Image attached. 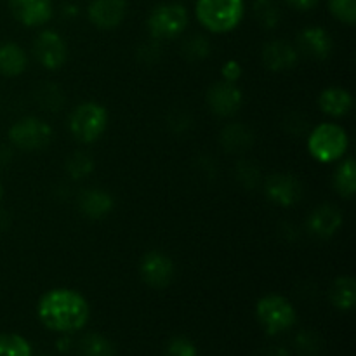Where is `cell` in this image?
<instances>
[{"instance_id": "obj_1", "label": "cell", "mask_w": 356, "mask_h": 356, "mask_svg": "<svg viewBox=\"0 0 356 356\" xmlns=\"http://www.w3.org/2000/svg\"><path fill=\"white\" fill-rule=\"evenodd\" d=\"M37 315L49 330L73 334L89 322L90 308L87 299L72 289H52L37 305Z\"/></svg>"}, {"instance_id": "obj_2", "label": "cell", "mask_w": 356, "mask_h": 356, "mask_svg": "<svg viewBox=\"0 0 356 356\" xmlns=\"http://www.w3.org/2000/svg\"><path fill=\"white\" fill-rule=\"evenodd\" d=\"M243 9V0H197L195 14L205 30L228 33L240 24Z\"/></svg>"}, {"instance_id": "obj_3", "label": "cell", "mask_w": 356, "mask_h": 356, "mask_svg": "<svg viewBox=\"0 0 356 356\" xmlns=\"http://www.w3.org/2000/svg\"><path fill=\"white\" fill-rule=\"evenodd\" d=\"M348 146H350L348 132L332 122H323L309 132L308 152L320 163H332L341 160L348 152Z\"/></svg>"}, {"instance_id": "obj_4", "label": "cell", "mask_w": 356, "mask_h": 356, "mask_svg": "<svg viewBox=\"0 0 356 356\" xmlns=\"http://www.w3.org/2000/svg\"><path fill=\"white\" fill-rule=\"evenodd\" d=\"M70 132L80 143L97 141L108 127V110L96 101L79 104L70 115Z\"/></svg>"}, {"instance_id": "obj_5", "label": "cell", "mask_w": 356, "mask_h": 356, "mask_svg": "<svg viewBox=\"0 0 356 356\" xmlns=\"http://www.w3.org/2000/svg\"><path fill=\"white\" fill-rule=\"evenodd\" d=\"M256 316L268 336H278L292 329L298 320L294 306L289 299L278 294H268L261 298L256 305Z\"/></svg>"}, {"instance_id": "obj_6", "label": "cell", "mask_w": 356, "mask_h": 356, "mask_svg": "<svg viewBox=\"0 0 356 356\" xmlns=\"http://www.w3.org/2000/svg\"><path fill=\"white\" fill-rule=\"evenodd\" d=\"M188 10L183 3H160L149 13L146 26L153 40H172L188 26Z\"/></svg>"}, {"instance_id": "obj_7", "label": "cell", "mask_w": 356, "mask_h": 356, "mask_svg": "<svg viewBox=\"0 0 356 356\" xmlns=\"http://www.w3.org/2000/svg\"><path fill=\"white\" fill-rule=\"evenodd\" d=\"M9 139L16 148L23 152L44 149L52 139V129L47 122L37 117H24L14 122L9 129Z\"/></svg>"}, {"instance_id": "obj_8", "label": "cell", "mask_w": 356, "mask_h": 356, "mask_svg": "<svg viewBox=\"0 0 356 356\" xmlns=\"http://www.w3.org/2000/svg\"><path fill=\"white\" fill-rule=\"evenodd\" d=\"M33 54L45 70H59L68 58V47L58 31L45 30L35 38Z\"/></svg>"}, {"instance_id": "obj_9", "label": "cell", "mask_w": 356, "mask_h": 356, "mask_svg": "<svg viewBox=\"0 0 356 356\" xmlns=\"http://www.w3.org/2000/svg\"><path fill=\"white\" fill-rule=\"evenodd\" d=\"M143 282L152 289H165L174 278V263L167 254L152 250L145 254L139 264Z\"/></svg>"}, {"instance_id": "obj_10", "label": "cell", "mask_w": 356, "mask_h": 356, "mask_svg": "<svg viewBox=\"0 0 356 356\" xmlns=\"http://www.w3.org/2000/svg\"><path fill=\"white\" fill-rule=\"evenodd\" d=\"M243 103L242 90L236 87V83L221 82L214 83L207 90V104L211 111L219 117H232L240 110Z\"/></svg>"}, {"instance_id": "obj_11", "label": "cell", "mask_w": 356, "mask_h": 356, "mask_svg": "<svg viewBox=\"0 0 356 356\" xmlns=\"http://www.w3.org/2000/svg\"><path fill=\"white\" fill-rule=\"evenodd\" d=\"M264 193L273 204L280 207H292L302 197V186L292 174H275L266 179Z\"/></svg>"}, {"instance_id": "obj_12", "label": "cell", "mask_w": 356, "mask_h": 356, "mask_svg": "<svg viewBox=\"0 0 356 356\" xmlns=\"http://www.w3.org/2000/svg\"><path fill=\"white\" fill-rule=\"evenodd\" d=\"M127 14L125 0H92L87 7L89 21L99 30H113L120 26Z\"/></svg>"}, {"instance_id": "obj_13", "label": "cell", "mask_w": 356, "mask_h": 356, "mask_svg": "<svg viewBox=\"0 0 356 356\" xmlns=\"http://www.w3.org/2000/svg\"><path fill=\"white\" fill-rule=\"evenodd\" d=\"M13 16L28 28L42 26L52 17V0H9Z\"/></svg>"}, {"instance_id": "obj_14", "label": "cell", "mask_w": 356, "mask_h": 356, "mask_svg": "<svg viewBox=\"0 0 356 356\" xmlns=\"http://www.w3.org/2000/svg\"><path fill=\"white\" fill-rule=\"evenodd\" d=\"M298 45L299 52H302L308 58L316 59V61H323L332 52V38L320 26L305 28L298 35Z\"/></svg>"}, {"instance_id": "obj_15", "label": "cell", "mask_w": 356, "mask_h": 356, "mask_svg": "<svg viewBox=\"0 0 356 356\" xmlns=\"http://www.w3.org/2000/svg\"><path fill=\"white\" fill-rule=\"evenodd\" d=\"M299 51L285 40L268 42L263 49V63L271 72H285L298 65Z\"/></svg>"}, {"instance_id": "obj_16", "label": "cell", "mask_w": 356, "mask_h": 356, "mask_svg": "<svg viewBox=\"0 0 356 356\" xmlns=\"http://www.w3.org/2000/svg\"><path fill=\"white\" fill-rule=\"evenodd\" d=\"M341 226H343V214L339 209L330 204L320 205L308 219L309 232L320 238H330L339 232Z\"/></svg>"}, {"instance_id": "obj_17", "label": "cell", "mask_w": 356, "mask_h": 356, "mask_svg": "<svg viewBox=\"0 0 356 356\" xmlns=\"http://www.w3.org/2000/svg\"><path fill=\"white\" fill-rule=\"evenodd\" d=\"M79 207L87 218L99 221L113 211V198L108 191L99 190V188H89L80 195Z\"/></svg>"}, {"instance_id": "obj_18", "label": "cell", "mask_w": 356, "mask_h": 356, "mask_svg": "<svg viewBox=\"0 0 356 356\" xmlns=\"http://www.w3.org/2000/svg\"><path fill=\"white\" fill-rule=\"evenodd\" d=\"M318 106L329 117H346L353 108V96L350 90L343 89V87H329L320 94Z\"/></svg>"}, {"instance_id": "obj_19", "label": "cell", "mask_w": 356, "mask_h": 356, "mask_svg": "<svg viewBox=\"0 0 356 356\" xmlns=\"http://www.w3.org/2000/svg\"><path fill=\"white\" fill-rule=\"evenodd\" d=\"M28 58L26 52L16 44L0 45V75L16 76L26 70Z\"/></svg>"}, {"instance_id": "obj_20", "label": "cell", "mask_w": 356, "mask_h": 356, "mask_svg": "<svg viewBox=\"0 0 356 356\" xmlns=\"http://www.w3.org/2000/svg\"><path fill=\"white\" fill-rule=\"evenodd\" d=\"M254 143V134L249 127L240 124L228 125L221 132V145L229 153H242L249 149Z\"/></svg>"}, {"instance_id": "obj_21", "label": "cell", "mask_w": 356, "mask_h": 356, "mask_svg": "<svg viewBox=\"0 0 356 356\" xmlns=\"http://www.w3.org/2000/svg\"><path fill=\"white\" fill-rule=\"evenodd\" d=\"M330 302L337 309L348 312L356 302V284L353 277H339L330 287Z\"/></svg>"}, {"instance_id": "obj_22", "label": "cell", "mask_w": 356, "mask_h": 356, "mask_svg": "<svg viewBox=\"0 0 356 356\" xmlns=\"http://www.w3.org/2000/svg\"><path fill=\"white\" fill-rule=\"evenodd\" d=\"M334 188L344 198H351L356 191V165L353 159H346L339 163L334 174Z\"/></svg>"}, {"instance_id": "obj_23", "label": "cell", "mask_w": 356, "mask_h": 356, "mask_svg": "<svg viewBox=\"0 0 356 356\" xmlns=\"http://www.w3.org/2000/svg\"><path fill=\"white\" fill-rule=\"evenodd\" d=\"M80 356H115V348L99 334H87L79 344Z\"/></svg>"}, {"instance_id": "obj_24", "label": "cell", "mask_w": 356, "mask_h": 356, "mask_svg": "<svg viewBox=\"0 0 356 356\" xmlns=\"http://www.w3.org/2000/svg\"><path fill=\"white\" fill-rule=\"evenodd\" d=\"M254 17L266 30H271L280 21V7L275 0H254Z\"/></svg>"}, {"instance_id": "obj_25", "label": "cell", "mask_w": 356, "mask_h": 356, "mask_svg": "<svg viewBox=\"0 0 356 356\" xmlns=\"http://www.w3.org/2000/svg\"><path fill=\"white\" fill-rule=\"evenodd\" d=\"M0 356H31V346L19 334L0 336Z\"/></svg>"}, {"instance_id": "obj_26", "label": "cell", "mask_w": 356, "mask_h": 356, "mask_svg": "<svg viewBox=\"0 0 356 356\" xmlns=\"http://www.w3.org/2000/svg\"><path fill=\"white\" fill-rule=\"evenodd\" d=\"M94 170V159L89 153L76 152L66 162V172L73 179H83Z\"/></svg>"}, {"instance_id": "obj_27", "label": "cell", "mask_w": 356, "mask_h": 356, "mask_svg": "<svg viewBox=\"0 0 356 356\" xmlns=\"http://www.w3.org/2000/svg\"><path fill=\"white\" fill-rule=\"evenodd\" d=\"M329 9L341 23L350 26L356 23V0H329Z\"/></svg>"}, {"instance_id": "obj_28", "label": "cell", "mask_w": 356, "mask_h": 356, "mask_svg": "<svg viewBox=\"0 0 356 356\" xmlns=\"http://www.w3.org/2000/svg\"><path fill=\"white\" fill-rule=\"evenodd\" d=\"M37 99L40 106L49 111H59L63 103H65V96H63V92L56 86L40 87L37 92Z\"/></svg>"}, {"instance_id": "obj_29", "label": "cell", "mask_w": 356, "mask_h": 356, "mask_svg": "<svg viewBox=\"0 0 356 356\" xmlns=\"http://www.w3.org/2000/svg\"><path fill=\"white\" fill-rule=\"evenodd\" d=\"M211 52V44L202 35H193L188 38L183 45V54L191 61H198V59H205Z\"/></svg>"}, {"instance_id": "obj_30", "label": "cell", "mask_w": 356, "mask_h": 356, "mask_svg": "<svg viewBox=\"0 0 356 356\" xmlns=\"http://www.w3.org/2000/svg\"><path fill=\"white\" fill-rule=\"evenodd\" d=\"M167 356H197V348L186 337H174L165 348Z\"/></svg>"}, {"instance_id": "obj_31", "label": "cell", "mask_w": 356, "mask_h": 356, "mask_svg": "<svg viewBox=\"0 0 356 356\" xmlns=\"http://www.w3.org/2000/svg\"><path fill=\"white\" fill-rule=\"evenodd\" d=\"M236 177H238L247 188H252L256 186L257 177H259V170H257L250 162H240L238 169H236Z\"/></svg>"}, {"instance_id": "obj_32", "label": "cell", "mask_w": 356, "mask_h": 356, "mask_svg": "<svg viewBox=\"0 0 356 356\" xmlns=\"http://www.w3.org/2000/svg\"><path fill=\"white\" fill-rule=\"evenodd\" d=\"M296 346H298L299 353L302 355H315L318 350V339L315 334L312 332H301L296 339Z\"/></svg>"}, {"instance_id": "obj_33", "label": "cell", "mask_w": 356, "mask_h": 356, "mask_svg": "<svg viewBox=\"0 0 356 356\" xmlns=\"http://www.w3.org/2000/svg\"><path fill=\"white\" fill-rule=\"evenodd\" d=\"M221 75L225 82L236 83L240 76H242V66H240V63L235 61V59H229V61H226L225 65H222Z\"/></svg>"}, {"instance_id": "obj_34", "label": "cell", "mask_w": 356, "mask_h": 356, "mask_svg": "<svg viewBox=\"0 0 356 356\" xmlns=\"http://www.w3.org/2000/svg\"><path fill=\"white\" fill-rule=\"evenodd\" d=\"M159 56H160V49H159V45L155 44V42H152V44L141 45V47H139V51H138V58L141 59V61H145V63L156 61V59H159Z\"/></svg>"}, {"instance_id": "obj_35", "label": "cell", "mask_w": 356, "mask_h": 356, "mask_svg": "<svg viewBox=\"0 0 356 356\" xmlns=\"http://www.w3.org/2000/svg\"><path fill=\"white\" fill-rule=\"evenodd\" d=\"M285 2L298 10H309L313 7H316L318 0H285Z\"/></svg>"}, {"instance_id": "obj_36", "label": "cell", "mask_w": 356, "mask_h": 356, "mask_svg": "<svg viewBox=\"0 0 356 356\" xmlns=\"http://www.w3.org/2000/svg\"><path fill=\"white\" fill-rule=\"evenodd\" d=\"M263 356H289V353L284 350V348L273 346V348H268V350H264Z\"/></svg>"}, {"instance_id": "obj_37", "label": "cell", "mask_w": 356, "mask_h": 356, "mask_svg": "<svg viewBox=\"0 0 356 356\" xmlns=\"http://www.w3.org/2000/svg\"><path fill=\"white\" fill-rule=\"evenodd\" d=\"M63 14H66V16H76V14H79V9H76L75 6H66L63 7Z\"/></svg>"}, {"instance_id": "obj_38", "label": "cell", "mask_w": 356, "mask_h": 356, "mask_svg": "<svg viewBox=\"0 0 356 356\" xmlns=\"http://www.w3.org/2000/svg\"><path fill=\"white\" fill-rule=\"evenodd\" d=\"M58 346H59V350H63V348H65V350H68V346H70V339H68V337H66V339L59 341Z\"/></svg>"}, {"instance_id": "obj_39", "label": "cell", "mask_w": 356, "mask_h": 356, "mask_svg": "<svg viewBox=\"0 0 356 356\" xmlns=\"http://www.w3.org/2000/svg\"><path fill=\"white\" fill-rule=\"evenodd\" d=\"M2 193H3V190H2V184H0V200H2Z\"/></svg>"}]
</instances>
